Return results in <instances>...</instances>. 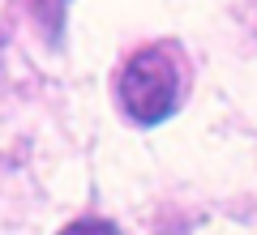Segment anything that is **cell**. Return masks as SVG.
Returning a JSON list of instances; mask_svg holds the SVG:
<instances>
[{"label": "cell", "mask_w": 257, "mask_h": 235, "mask_svg": "<svg viewBox=\"0 0 257 235\" xmlns=\"http://www.w3.org/2000/svg\"><path fill=\"white\" fill-rule=\"evenodd\" d=\"M189 64L176 43H146L124 60L116 77V99L133 124H159L167 120L184 99Z\"/></svg>", "instance_id": "obj_1"}, {"label": "cell", "mask_w": 257, "mask_h": 235, "mask_svg": "<svg viewBox=\"0 0 257 235\" xmlns=\"http://www.w3.org/2000/svg\"><path fill=\"white\" fill-rule=\"evenodd\" d=\"M60 235H120V226L107 222V218H77V222H69Z\"/></svg>", "instance_id": "obj_2"}]
</instances>
